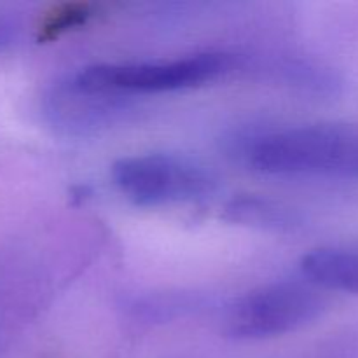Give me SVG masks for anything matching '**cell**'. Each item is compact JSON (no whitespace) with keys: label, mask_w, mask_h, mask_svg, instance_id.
Masks as SVG:
<instances>
[{"label":"cell","mask_w":358,"mask_h":358,"mask_svg":"<svg viewBox=\"0 0 358 358\" xmlns=\"http://www.w3.org/2000/svg\"><path fill=\"white\" fill-rule=\"evenodd\" d=\"M227 219L231 222L245 224V226L261 227V229H294L299 226V215L280 203L268 201L259 198L234 199L227 206Z\"/></svg>","instance_id":"7"},{"label":"cell","mask_w":358,"mask_h":358,"mask_svg":"<svg viewBox=\"0 0 358 358\" xmlns=\"http://www.w3.org/2000/svg\"><path fill=\"white\" fill-rule=\"evenodd\" d=\"M10 38H13V28H10V24L7 21H3L0 17V48L6 45Z\"/></svg>","instance_id":"9"},{"label":"cell","mask_w":358,"mask_h":358,"mask_svg":"<svg viewBox=\"0 0 358 358\" xmlns=\"http://www.w3.org/2000/svg\"><path fill=\"white\" fill-rule=\"evenodd\" d=\"M126 94L90 90L73 77L55 84L44 98L49 124L65 135H90L129 114Z\"/></svg>","instance_id":"5"},{"label":"cell","mask_w":358,"mask_h":358,"mask_svg":"<svg viewBox=\"0 0 358 358\" xmlns=\"http://www.w3.org/2000/svg\"><path fill=\"white\" fill-rule=\"evenodd\" d=\"M227 55L203 52L170 62L100 63L80 70L73 79L90 90L117 94L163 93L201 86L231 69Z\"/></svg>","instance_id":"3"},{"label":"cell","mask_w":358,"mask_h":358,"mask_svg":"<svg viewBox=\"0 0 358 358\" xmlns=\"http://www.w3.org/2000/svg\"><path fill=\"white\" fill-rule=\"evenodd\" d=\"M325 308L327 301L313 283H271L252 290L229 308L226 332L236 339L275 338L313 324Z\"/></svg>","instance_id":"2"},{"label":"cell","mask_w":358,"mask_h":358,"mask_svg":"<svg viewBox=\"0 0 358 358\" xmlns=\"http://www.w3.org/2000/svg\"><path fill=\"white\" fill-rule=\"evenodd\" d=\"M313 285L358 296V248H318L303 259Z\"/></svg>","instance_id":"6"},{"label":"cell","mask_w":358,"mask_h":358,"mask_svg":"<svg viewBox=\"0 0 358 358\" xmlns=\"http://www.w3.org/2000/svg\"><path fill=\"white\" fill-rule=\"evenodd\" d=\"M115 187L138 206H161L205 198L215 180L205 166L171 154L122 157L112 166Z\"/></svg>","instance_id":"4"},{"label":"cell","mask_w":358,"mask_h":358,"mask_svg":"<svg viewBox=\"0 0 358 358\" xmlns=\"http://www.w3.org/2000/svg\"><path fill=\"white\" fill-rule=\"evenodd\" d=\"M248 166L269 175H358V126L313 124L255 131L238 140Z\"/></svg>","instance_id":"1"},{"label":"cell","mask_w":358,"mask_h":358,"mask_svg":"<svg viewBox=\"0 0 358 358\" xmlns=\"http://www.w3.org/2000/svg\"><path fill=\"white\" fill-rule=\"evenodd\" d=\"M91 16V7L87 3H63L45 14L44 21L38 27V41L49 42L59 37L70 28L86 23Z\"/></svg>","instance_id":"8"}]
</instances>
